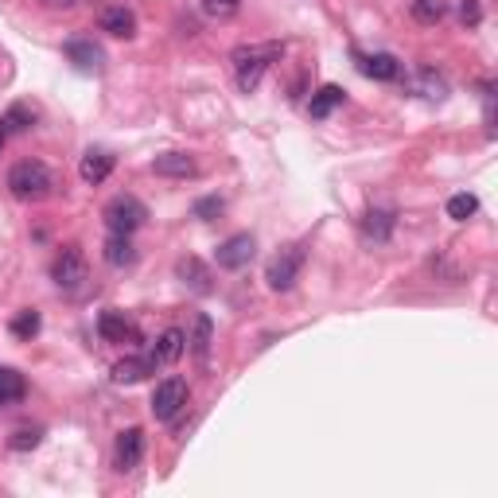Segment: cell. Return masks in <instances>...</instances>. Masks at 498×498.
Segmentation results:
<instances>
[{
    "mask_svg": "<svg viewBox=\"0 0 498 498\" xmlns=\"http://www.w3.org/2000/svg\"><path fill=\"white\" fill-rule=\"evenodd\" d=\"M47 8H51V12H66V8H74L78 0H43Z\"/></svg>",
    "mask_w": 498,
    "mask_h": 498,
    "instance_id": "cell-31",
    "label": "cell"
},
{
    "mask_svg": "<svg viewBox=\"0 0 498 498\" xmlns=\"http://www.w3.org/2000/svg\"><path fill=\"white\" fill-rule=\"evenodd\" d=\"M475 211H479V199H475V195H467V191L448 199V218H456V222H467Z\"/></svg>",
    "mask_w": 498,
    "mask_h": 498,
    "instance_id": "cell-25",
    "label": "cell"
},
{
    "mask_svg": "<svg viewBox=\"0 0 498 498\" xmlns=\"http://www.w3.org/2000/svg\"><path fill=\"white\" fill-rule=\"evenodd\" d=\"M222 207H226V203H222L218 195H207V199L195 203V218H218Z\"/></svg>",
    "mask_w": 498,
    "mask_h": 498,
    "instance_id": "cell-28",
    "label": "cell"
},
{
    "mask_svg": "<svg viewBox=\"0 0 498 498\" xmlns=\"http://www.w3.org/2000/svg\"><path fill=\"white\" fill-rule=\"evenodd\" d=\"M253 253H257V241H253V234H234V238H226L218 249H214V261H218V269H246L253 261Z\"/></svg>",
    "mask_w": 498,
    "mask_h": 498,
    "instance_id": "cell-7",
    "label": "cell"
},
{
    "mask_svg": "<svg viewBox=\"0 0 498 498\" xmlns=\"http://www.w3.org/2000/svg\"><path fill=\"white\" fill-rule=\"evenodd\" d=\"M97 27L117 35V39H133L136 35V16H133V8H125V4H110V8H102V16H97Z\"/></svg>",
    "mask_w": 498,
    "mask_h": 498,
    "instance_id": "cell-11",
    "label": "cell"
},
{
    "mask_svg": "<svg viewBox=\"0 0 498 498\" xmlns=\"http://www.w3.org/2000/svg\"><path fill=\"white\" fill-rule=\"evenodd\" d=\"M39 436H43L39 428H19V433L12 436V448H16V452H27V448L39 444Z\"/></svg>",
    "mask_w": 498,
    "mask_h": 498,
    "instance_id": "cell-29",
    "label": "cell"
},
{
    "mask_svg": "<svg viewBox=\"0 0 498 498\" xmlns=\"http://www.w3.org/2000/svg\"><path fill=\"white\" fill-rule=\"evenodd\" d=\"M149 374H156V366H152L144 355H136V358H121V363L113 366V382H117V386H136V382H144Z\"/></svg>",
    "mask_w": 498,
    "mask_h": 498,
    "instance_id": "cell-18",
    "label": "cell"
},
{
    "mask_svg": "<svg viewBox=\"0 0 498 498\" xmlns=\"http://www.w3.org/2000/svg\"><path fill=\"white\" fill-rule=\"evenodd\" d=\"M97 335H102L105 343L125 347V343H136V339H141V331H136V324L125 316V311L110 308V311H102V316H97Z\"/></svg>",
    "mask_w": 498,
    "mask_h": 498,
    "instance_id": "cell-8",
    "label": "cell"
},
{
    "mask_svg": "<svg viewBox=\"0 0 498 498\" xmlns=\"http://www.w3.org/2000/svg\"><path fill=\"white\" fill-rule=\"evenodd\" d=\"M183 350H188V335H183L180 327H168L164 331L160 339H156V343L144 350V358H149V363L160 370V366H172V363H180V355Z\"/></svg>",
    "mask_w": 498,
    "mask_h": 498,
    "instance_id": "cell-9",
    "label": "cell"
},
{
    "mask_svg": "<svg viewBox=\"0 0 498 498\" xmlns=\"http://www.w3.org/2000/svg\"><path fill=\"white\" fill-rule=\"evenodd\" d=\"M24 394H27L24 374H19V370H12V366H0V409L19 405V402H24Z\"/></svg>",
    "mask_w": 498,
    "mask_h": 498,
    "instance_id": "cell-19",
    "label": "cell"
},
{
    "mask_svg": "<svg viewBox=\"0 0 498 498\" xmlns=\"http://www.w3.org/2000/svg\"><path fill=\"white\" fill-rule=\"evenodd\" d=\"M460 19L467 27H475L483 19V8H479V0H460Z\"/></svg>",
    "mask_w": 498,
    "mask_h": 498,
    "instance_id": "cell-30",
    "label": "cell"
},
{
    "mask_svg": "<svg viewBox=\"0 0 498 498\" xmlns=\"http://www.w3.org/2000/svg\"><path fill=\"white\" fill-rule=\"evenodd\" d=\"M199 4H203V12H207V16H214V19H226V16L238 12L241 0H199Z\"/></svg>",
    "mask_w": 498,
    "mask_h": 498,
    "instance_id": "cell-27",
    "label": "cell"
},
{
    "mask_svg": "<svg viewBox=\"0 0 498 498\" xmlns=\"http://www.w3.org/2000/svg\"><path fill=\"white\" fill-rule=\"evenodd\" d=\"M86 277H90V272H86L82 249H78V246H66V249L55 257V265H51V280L66 292V296H74V292H82Z\"/></svg>",
    "mask_w": 498,
    "mask_h": 498,
    "instance_id": "cell-4",
    "label": "cell"
},
{
    "mask_svg": "<svg viewBox=\"0 0 498 498\" xmlns=\"http://www.w3.org/2000/svg\"><path fill=\"white\" fill-rule=\"evenodd\" d=\"M32 125H35V110H32V105H24V102L12 105V110L0 117V129H4L8 136H12V133H27Z\"/></svg>",
    "mask_w": 498,
    "mask_h": 498,
    "instance_id": "cell-22",
    "label": "cell"
},
{
    "mask_svg": "<svg viewBox=\"0 0 498 498\" xmlns=\"http://www.w3.org/2000/svg\"><path fill=\"white\" fill-rule=\"evenodd\" d=\"M141 460H144V433L141 428H121L113 444L117 471H133V467H141Z\"/></svg>",
    "mask_w": 498,
    "mask_h": 498,
    "instance_id": "cell-10",
    "label": "cell"
},
{
    "mask_svg": "<svg viewBox=\"0 0 498 498\" xmlns=\"http://www.w3.org/2000/svg\"><path fill=\"white\" fill-rule=\"evenodd\" d=\"M300 269H304V249H300V246H285L277 257L269 261V269H265L269 288L272 292H288L300 280Z\"/></svg>",
    "mask_w": 498,
    "mask_h": 498,
    "instance_id": "cell-5",
    "label": "cell"
},
{
    "mask_svg": "<svg viewBox=\"0 0 498 498\" xmlns=\"http://www.w3.org/2000/svg\"><path fill=\"white\" fill-rule=\"evenodd\" d=\"M211 343H214V327H211V319H207V316H195V327H191V335H188L191 355L199 358V363H207Z\"/></svg>",
    "mask_w": 498,
    "mask_h": 498,
    "instance_id": "cell-20",
    "label": "cell"
},
{
    "mask_svg": "<svg viewBox=\"0 0 498 498\" xmlns=\"http://www.w3.org/2000/svg\"><path fill=\"white\" fill-rule=\"evenodd\" d=\"M102 257H105V265H113V269L133 265V261H136L133 238H129V234H110V241L102 246Z\"/></svg>",
    "mask_w": 498,
    "mask_h": 498,
    "instance_id": "cell-17",
    "label": "cell"
},
{
    "mask_svg": "<svg viewBox=\"0 0 498 498\" xmlns=\"http://www.w3.org/2000/svg\"><path fill=\"white\" fill-rule=\"evenodd\" d=\"M102 218H105V226H110V234H133L144 226V218H149V207H144L136 195H117V199L105 203V211H102Z\"/></svg>",
    "mask_w": 498,
    "mask_h": 498,
    "instance_id": "cell-3",
    "label": "cell"
},
{
    "mask_svg": "<svg viewBox=\"0 0 498 498\" xmlns=\"http://www.w3.org/2000/svg\"><path fill=\"white\" fill-rule=\"evenodd\" d=\"M4 141H8V133H4V129H0V149H4Z\"/></svg>",
    "mask_w": 498,
    "mask_h": 498,
    "instance_id": "cell-32",
    "label": "cell"
},
{
    "mask_svg": "<svg viewBox=\"0 0 498 498\" xmlns=\"http://www.w3.org/2000/svg\"><path fill=\"white\" fill-rule=\"evenodd\" d=\"M78 175H82V183L97 188V183H105L113 175V156L102 152V149H90L82 156V164H78Z\"/></svg>",
    "mask_w": 498,
    "mask_h": 498,
    "instance_id": "cell-14",
    "label": "cell"
},
{
    "mask_svg": "<svg viewBox=\"0 0 498 498\" xmlns=\"http://www.w3.org/2000/svg\"><path fill=\"white\" fill-rule=\"evenodd\" d=\"M175 277H180L183 285L195 292V296H207V292L214 288V285H211V280H214L211 269L203 265L199 257H180V261H175Z\"/></svg>",
    "mask_w": 498,
    "mask_h": 498,
    "instance_id": "cell-12",
    "label": "cell"
},
{
    "mask_svg": "<svg viewBox=\"0 0 498 498\" xmlns=\"http://www.w3.org/2000/svg\"><path fill=\"white\" fill-rule=\"evenodd\" d=\"M358 71L366 78H374V82H394L397 74H402V63H397L389 51H378V55H358Z\"/></svg>",
    "mask_w": 498,
    "mask_h": 498,
    "instance_id": "cell-13",
    "label": "cell"
},
{
    "mask_svg": "<svg viewBox=\"0 0 498 498\" xmlns=\"http://www.w3.org/2000/svg\"><path fill=\"white\" fill-rule=\"evenodd\" d=\"M55 172L47 168L43 160H19L12 172H8V191L19 203H43L47 195H55Z\"/></svg>",
    "mask_w": 498,
    "mask_h": 498,
    "instance_id": "cell-1",
    "label": "cell"
},
{
    "mask_svg": "<svg viewBox=\"0 0 498 498\" xmlns=\"http://www.w3.org/2000/svg\"><path fill=\"white\" fill-rule=\"evenodd\" d=\"M343 90H339V86H324V90L319 94H311V102H308V113L316 117V121H324V117H331V110H339V105H343Z\"/></svg>",
    "mask_w": 498,
    "mask_h": 498,
    "instance_id": "cell-21",
    "label": "cell"
},
{
    "mask_svg": "<svg viewBox=\"0 0 498 498\" xmlns=\"http://www.w3.org/2000/svg\"><path fill=\"white\" fill-rule=\"evenodd\" d=\"M39 327H43V319H39V311L35 308H24V311H16V319H12V335L16 339H35L39 335Z\"/></svg>",
    "mask_w": 498,
    "mask_h": 498,
    "instance_id": "cell-24",
    "label": "cell"
},
{
    "mask_svg": "<svg viewBox=\"0 0 498 498\" xmlns=\"http://www.w3.org/2000/svg\"><path fill=\"white\" fill-rule=\"evenodd\" d=\"M444 0H413V19L417 24H441L444 19Z\"/></svg>",
    "mask_w": 498,
    "mask_h": 498,
    "instance_id": "cell-26",
    "label": "cell"
},
{
    "mask_svg": "<svg viewBox=\"0 0 498 498\" xmlns=\"http://www.w3.org/2000/svg\"><path fill=\"white\" fill-rule=\"evenodd\" d=\"M63 51H66V58H71L78 71H102V63H105L102 47H97L94 39H71Z\"/></svg>",
    "mask_w": 498,
    "mask_h": 498,
    "instance_id": "cell-15",
    "label": "cell"
},
{
    "mask_svg": "<svg viewBox=\"0 0 498 498\" xmlns=\"http://www.w3.org/2000/svg\"><path fill=\"white\" fill-rule=\"evenodd\" d=\"M389 230H394V211H370L363 222V234L370 241H389Z\"/></svg>",
    "mask_w": 498,
    "mask_h": 498,
    "instance_id": "cell-23",
    "label": "cell"
},
{
    "mask_svg": "<svg viewBox=\"0 0 498 498\" xmlns=\"http://www.w3.org/2000/svg\"><path fill=\"white\" fill-rule=\"evenodd\" d=\"M183 405H188V382H183V378H164V382H156V389H152L156 421H175Z\"/></svg>",
    "mask_w": 498,
    "mask_h": 498,
    "instance_id": "cell-6",
    "label": "cell"
},
{
    "mask_svg": "<svg viewBox=\"0 0 498 498\" xmlns=\"http://www.w3.org/2000/svg\"><path fill=\"white\" fill-rule=\"evenodd\" d=\"M152 172L164 180H188V175H195V160L188 152H164L152 160Z\"/></svg>",
    "mask_w": 498,
    "mask_h": 498,
    "instance_id": "cell-16",
    "label": "cell"
},
{
    "mask_svg": "<svg viewBox=\"0 0 498 498\" xmlns=\"http://www.w3.org/2000/svg\"><path fill=\"white\" fill-rule=\"evenodd\" d=\"M285 55V43H249V47H238L230 58H234V71H238V86L246 94L257 90L261 74L269 71V63Z\"/></svg>",
    "mask_w": 498,
    "mask_h": 498,
    "instance_id": "cell-2",
    "label": "cell"
}]
</instances>
